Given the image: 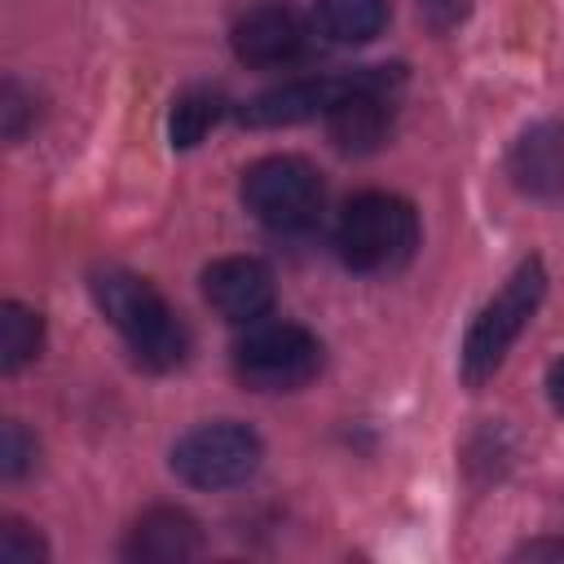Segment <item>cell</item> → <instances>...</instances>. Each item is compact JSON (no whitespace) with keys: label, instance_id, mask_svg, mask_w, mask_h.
Returning <instances> with one entry per match:
<instances>
[{"label":"cell","instance_id":"3","mask_svg":"<svg viewBox=\"0 0 564 564\" xmlns=\"http://www.w3.org/2000/svg\"><path fill=\"white\" fill-rule=\"evenodd\" d=\"M542 295H546V269H542L538 256H529V260L516 264V273L502 282V291L467 326V339H463V352H458V375H463L467 388H480L498 375L511 344L533 322Z\"/></svg>","mask_w":564,"mask_h":564},{"label":"cell","instance_id":"13","mask_svg":"<svg viewBox=\"0 0 564 564\" xmlns=\"http://www.w3.org/2000/svg\"><path fill=\"white\" fill-rule=\"evenodd\" d=\"M313 22L330 44H370L388 22V0H317Z\"/></svg>","mask_w":564,"mask_h":564},{"label":"cell","instance_id":"18","mask_svg":"<svg viewBox=\"0 0 564 564\" xmlns=\"http://www.w3.org/2000/svg\"><path fill=\"white\" fill-rule=\"evenodd\" d=\"M0 115H4V137L18 141L22 137V119H26V97L13 79H4V93H0Z\"/></svg>","mask_w":564,"mask_h":564},{"label":"cell","instance_id":"14","mask_svg":"<svg viewBox=\"0 0 564 564\" xmlns=\"http://www.w3.org/2000/svg\"><path fill=\"white\" fill-rule=\"evenodd\" d=\"M44 344V322L40 313H31L26 304L18 300H4L0 304V370L4 375H18L26 361H35Z\"/></svg>","mask_w":564,"mask_h":564},{"label":"cell","instance_id":"17","mask_svg":"<svg viewBox=\"0 0 564 564\" xmlns=\"http://www.w3.org/2000/svg\"><path fill=\"white\" fill-rule=\"evenodd\" d=\"M31 463H35V441L26 436V427L18 419H9L4 432H0V476L4 480H18Z\"/></svg>","mask_w":564,"mask_h":564},{"label":"cell","instance_id":"9","mask_svg":"<svg viewBox=\"0 0 564 564\" xmlns=\"http://www.w3.org/2000/svg\"><path fill=\"white\" fill-rule=\"evenodd\" d=\"M229 44L242 66H286L304 48V22L286 4H251L234 22Z\"/></svg>","mask_w":564,"mask_h":564},{"label":"cell","instance_id":"8","mask_svg":"<svg viewBox=\"0 0 564 564\" xmlns=\"http://www.w3.org/2000/svg\"><path fill=\"white\" fill-rule=\"evenodd\" d=\"M203 300L234 326H251L273 308V273L256 256H225L203 269Z\"/></svg>","mask_w":564,"mask_h":564},{"label":"cell","instance_id":"15","mask_svg":"<svg viewBox=\"0 0 564 564\" xmlns=\"http://www.w3.org/2000/svg\"><path fill=\"white\" fill-rule=\"evenodd\" d=\"M220 115H225L220 93H212V88H189V93H181V97L172 101V115H167V137H172V145H176V150L198 145V141L220 123Z\"/></svg>","mask_w":564,"mask_h":564},{"label":"cell","instance_id":"1","mask_svg":"<svg viewBox=\"0 0 564 564\" xmlns=\"http://www.w3.org/2000/svg\"><path fill=\"white\" fill-rule=\"evenodd\" d=\"M93 300L101 308V317L123 335L128 352L145 366V370H172L185 361L189 352V330L181 326V317L167 308V300L128 269H97L93 273Z\"/></svg>","mask_w":564,"mask_h":564},{"label":"cell","instance_id":"11","mask_svg":"<svg viewBox=\"0 0 564 564\" xmlns=\"http://www.w3.org/2000/svg\"><path fill=\"white\" fill-rule=\"evenodd\" d=\"M507 172L520 194L560 198L564 194V123L546 119V123H533L529 132H520V141L511 145Z\"/></svg>","mask_w":564,"mask_h":564},{"label":"cell","instance_id":"7","mask_svg":"<svg viewBox=\"0 0 564 564\" xmlns=\"http://www.w3.org/2000/svg\"><path fill=\"white\" fill-rule=\"evenodd\" d=\"M401 84V70L379 66V70H357L339 75V88L326 106V132L344 154H370L383 145L392 128V88Z\"/></svg>","mask_w":564,"mask_h":564},{"label":"cell","instance_id":"6","mask_svg":"<svg viewBox=\"0 0 564 564\" xmlns=\"http://www.w3.org/2000/svg\"><path fill=\"white\" fill-rule=\"evenodd\" d=\"M264 458L260 436L247 423H198L172 445V471L189 489H234L256 476Z\"/></svg>","mask_w":564,"mask_h":564},{"label":"cell","instance_id":"4","mask_svg":"<svg viewBox=\"0 0 564 564\" xmlns=\"http://www.w3.org/2000/svg\"><path fill=\"white\" fill-rule=\"evenodd\" d=\"M322 198H326L322 172L300 154H269L242 172L247 212L278 234L308 229L322 212Z\"/></svg>","mask_w":564,"mask_h":564},{"label":"cell","instance_id":"21","mask_svg":"<svg viewBox=\"0 0 564 564\" xmlns=\"http://www.w3.org/2000/svg\"><path fill=\"white\" fill-rule=\"evenodd\" d=\"M520 555L524 560H542V555L546 560H564V538H555V542H524Z\"/></svg>","mask_w":564,"mask_h":564},{"label":"cell","instance_id":"16","mask_svg":"<svg viewBox=\"0 0 564 564\" xmlns=\"http://www.w3.org/2000/svg\"><path fill=\"white\" fill-rule=\"evenodd\" d=\"M48 555V546H44V538L35 533V529H26L22 520H4V529H0V560L4 564H35V560H44Z\"/></svg>","mask_w":564,"mask_h":564},{"label":"cell","instance_id":"10","mask_svg":"<svg viewBox=\"0 0 564 564\" xmlns=\"http://www.w3.org/2000/svg\"><path fill=\"white\" fill-rule=\"evenodd\" d=\"M203 551L198 520L181 507H150L123 542V555L137 564H185Z\"/></svg>","mask_w":564,"mask_h":564},{"label":"cell","instance_id":"2","mask_svg":"<svg viewBox=\"0 0 564 564\" xmlns=\"http://www.w3.org/2000/svg\"><path fill=\"white\" fill-rule=\"evenodd\" d=\"M335 247L352 273H392L419 247V212L388 189L352 194L339 212Z\"/></svg>","mask_w":564,"mask_h":564},{"label":"cell","instance_id":"19","mask_svg":"<svg viewBox=\"0 0 564 564\" xmlns=\"http://www.w3.org/2000/svg\"><path fill=\"white\" fill-rule=\"evenodd\" d=\"M419 13L427 18L432 31H449L467 13V0H419Z\"/></svg>","mask_w":564,"mask_h":564},{"label":"cell","instance_id":"20","mask_svg":"<svg viewBox=\"0 0 564 564\" xmlns=\"http://www.w3.org/2000/svg\"><path fill=\"white\" fill-rule=\"evenodd\" d=\"M546 397H551V405H555V414L564 419V357L546 370Z\"/></svg>","mask_w":564,"mask_h":564},{"label":"cell","instance_id":"5","mask_svg":"<svg viewBox=\"0 0 564 564\" xmlns=\"http://www.w3.org/2000/svg\"><path fill=\"white\" fill-rule=\"evenodd\" d=\"M322 370V339L295 322H264L234 344V375L251 392H295Z\"/></svg>","mask_w":564,"mask_h":564},{"label":"cell","instance_id":"12","mask_svg":"<svg viewBox=\"0 0 564 564\" xmlns=\"http://www.w3.org/2000/svg\"><path fill=\"white\" fill-rule=\"evenodd\" d=\"M339 79H291V84H278L260 97H251L242 106V123L247 128H291V123H304L313 115H326L330 97H335Z\"/></svg>","mask_w":564,"mask_h":564}]
</instances>
